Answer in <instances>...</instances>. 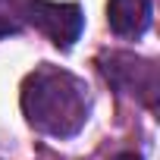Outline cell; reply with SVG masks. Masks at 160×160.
<instances>
[{"mask_svg": "<svg viewBox=\"0 0 160 160\" xmlns=\"http://www.w3.org/2000/svg\"><path fill=\"white\" fill-rule=\"evenodd\" d=\"M98 66H101L104 78H107L113 88H119V91L138 98V101H141L144 107H151V110L157 107L160 78H157V63H154V60H141V57H135V53L113 50V53L98 57Z\"/></svg>", "mask_w": 160, "mask_h": 160, "instance_id": "7a4b0ae2", "label": "cell"}, {"mask_svg": "<svg viewBox=\"0 0 160 160\" xmlns=\"http://www.w3.org/2000/svg\"><path fill=\"white\" fill-rule=\"evenodd\" d=\"M88 85L78 75L60 66H38L22 85V113L25 119L50 135V138H72L88 122Z\"/></svg>", "mask_w": 160, "mask_h": 160, "instance_id": "6da1fadb", "label": "cell"}, {"mask_svg": "<svg viewBox=\"0 0 160 160\" xmlns=\"http://www.w3.org/2000/svg\"><path fill=\"white\" fill-rule=\"evenodd\" d=\"M19 16L44 32L60 50H69L85 28V13L78 3H53V0H25L19 7Z\"/></svg>", "mask_w": 160, "mask_h": 160, "instance_id": "3957f363", "label": "cell"}, {"mask_svg": "<svg viewBox=\"0 0 160 160\" xmlns=\"http://www.w3.org/2000/svg\"><path fill=\"white\" fill-rule=\"evenodd\" d=\"M107 22L119 38H141L154 22V3L151 0H110Z\"/></svg>", "mask_w": 160, "mask_h": 160, "instance_id": "277c9868", "label": "cell"}, {"mask_svg": "<svg viewBox=\"0 0 160 160\" xmlns=\"http://www.w3.org/2000/svg\"><path fill=\"white\" fill-rule=\"evenodd\" d=\"M113 160H141V154H135V151H122V154H116Z\"/></svg>", "mask_w": 160, "mask_h": 160, "instance_id": "8992f818", "label": "cell"}, {"mask_svg": "<svg viewBox=\"0 0 160 160\" xmlns=\"http://www.w3.org/2000/svg\"><path fill=\"white\" fill-rule=\"evenodd\" d=\"M19 32V25L10 19V16H0V38H7V35H16Z\"/></svg>", "mask_w": 160, "mask_h": 160, "instance_id": "5b68a950", "label": "cell"}]
</instances>
